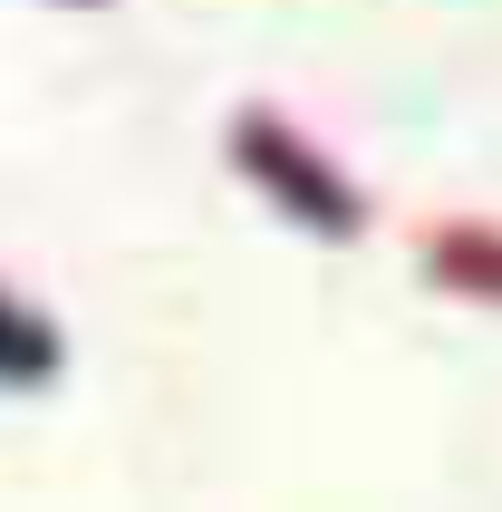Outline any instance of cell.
<instances>
[{"label": "cell", "mask_w": 502, "mask_h": 512, "mask_svg": "<svg viewBox=\"0 0 502 512\" xmlns=\"http://www.w3.org/2000/svg\"><path fill=\"white\" fill-rule=\"evenodd\" d=\"M39 377H58V329L0 290V387H39Z\"/></svg>", "instance_id": "cell-3"}, {"label": "cell", "mask_w": 502, "mask_h": 512, "mask_svg": "<svg viewBox=\"0 0 502 512\" xmlns=\"http://www.w3.org/2000/svg\"><path fill=\"white\" fill-rule=\"evenodd\" d=\"M232 155H242V174L280 203V213H300L319 242H348V232L367 223V194H358V184H348V174H338L309 136H290L271 107H251L242 126H232Z\"/></svg>", "instance_id": "cell-1"}, {"label": "cell", "mask_w": 502, "mask_h": 512, "mask_svg": "<svg viewBox=\"0 0 502 512\" xmlns=\"http://www.w3.org/2000/svg\"><path fill=\"white\" fill-rule=\"evenodd\" d=\"M425 281L464 290V300H502V232L493 223H445L425 242Z\"/></svg>", "instance_id": "cell-2"}]
</instances>
